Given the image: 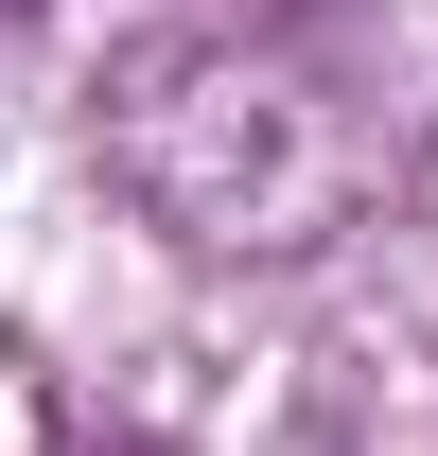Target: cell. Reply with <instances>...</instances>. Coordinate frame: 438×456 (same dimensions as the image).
Masks as SVG:
<instances>
[{"mask_svg": "<svg viewBox=\"0 0 438 456\" xmlns=\"http://www.w3.org/2000/svg\"><path fill=\"white\" fill-rule=\"evenodd\" d=\"M18 18H36V0H0V36H18Z\"/></svg>", "mask_w": 438, "mask_h": 456, "instance_id": "cell-1", "label": "cell"}]
</instances>
